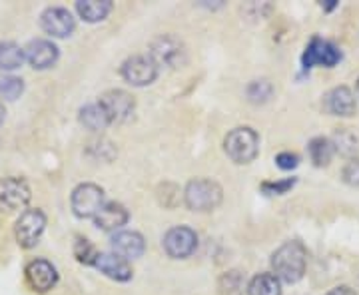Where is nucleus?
Masks as SVG:
<instances>
[{"instance_id": "1", "label": "nucleus", "mask_w": 359, "mask_h": 295, "mask_svg": "<svg viewBox=\"0 0 359 295\" xmlns=\"http://www.w3.org/2000/svg\"><path fill=\"white\" fill-rule=\"evenodd\" d=\"M308 249L297 240H290L271 254V273L283 283H297L306 275Z\"/></svg>"}, {"instance_id": "2", "label": "nucleus", "mask_w": 359, "mask_h": 295, "mask_svg": "<svg viewBox=\"0 0 359 295\" xmlns=\"http://www.w3.org/2000/svg\"><path fill=\"white\" fill-rule=\"evenodd\" d=\"M224 200V190L216 180L210 178H196L190 180L184 188V204L190 212H214Z\"/></svg>"}, {"instance_id": "3", "label": "nucleus", "mask_w": 359, "mask_h": 295, "mask_svg": "<svg viewBox=\"0 0 359 295\" xmlns=\"http://www.w3.org/2000/svg\"><path fill=\"white\" fill-rule=\"evenodd\" d=\"M224 152L233 164H252L259 154V136L250 126H238L230 130L224 138Z\"/></svg>"}, {"instance_id": "4", "label": "nucleus", "mask_w": 359, "mask_h": 295, "mask_svg": "<svg viewBox=\"0 0 359 295\" xmlns=\"http://www.w3.org/2000/svg\"><path fill=\"white\" fill-rule=\"evenodd\" d=\"M120 74L130 86L142 88V86L154 84L156 78L160 74V66L156 64L150 54H134V56L124 60V64L120 68Z\"/></svg>"}, {"instance_id": "5", "label": "nucleus", "mask_w": 359, "mask_h": 295, "mask_svg": "<svg viewBox=\"0 0 359 295\" xmlns=\"http://www.w3.org/2000/svg\"><path fill=\"white\" fill-rule=\"evenodd\" d=\"M106 204L104 200V190L96 184H80L72 190L70 195V207L74 212V216L80 219H94L96 214L102 210V205Z\"/></svg>"}, {"instance_id": "6", "label": "nucleus", "mask_w": 359, "mask_h": 295, "mask_svg": "<svg viewBox=\"0 0 359 295\" xmlns=\"http://www.w3.org/2000/svg\"><path fill=\"white\" fill-rule=\"evenodd\" d=\"M44 230H46V214L39 207H32V210H25L20 218L16 219L14 235L20 247L32 249L40 242Z\"/></svg>"}, {"instance_id": "7", "label": "nucleus", "mask_w": 359, "mask_h": 295, "mask_svg": "<svg viewBox=\"0 0 359 295\" xmlns=\"http://www.w3.org/2000/svg\"><path fill=\"white\" fill-rule=\"evenodd\" d=\"M158 66H168V68H178L186 64V46L184 42L174 36V34H160L150 42V52H148Z\"/></svg>"}, {"instance_id": "8", "label": "nucleus", "mask_w": 359, "mask_h": 295, "mask_svg": "<svg viewBox=\"0 0 359 295\" xmlns=\"http://www.w3.org/2000/svg\"><path fill=\"white\" fill-rule=\"evenodd\" d=\"M98 104L104 108L110 124H126L134 118V112H136L134 96L130 92L120 90V88L104 92L98 98Z\"/></svg>"}, {"instance_id": "9", "label": "nucleus", "mask_w": 359, "mask_h": 295, "mask_svg": "<svg viewBox=\"0 0 359 295\" xmlns=\"http://www.w3.org/2000/svg\"><path fill=\"white\" fill-rule=\"evenodd\" d=\"M162 247L172 259H186L196 252L198 247V233L188 226H176L170 228L162 240Z\"/></svg>"}, {"instance_id": "10", "label": "nucleus", "mask_w": 359, "mask_h": 295, "mask_svg": "<svg viewBox=\"0 0 359 295\" xmlns=\"http://www.w3.org/2000/svg\"><path fill=\"white\" fill-rule=\"evenodd\" d=\"M40 26L52 39H68L76 30V18L65 6H48L40 16Z\"/></svg>"}, {"instance_id": "11", "label": "nucleus", "mask_w": 359, "mask_h": 295, "mask_svg": "<svg viewBox=\"0 0 359 295\" xmlns=\"http://www.w3.org/2000/svg\"><path fill=\"white\" fill-rule=\"evenodd\" d=\"M341 60V52L339 48L332 44L330 40H323L320 36H313L306 46V52L302 56V64L306 70L313 66H325V68H334Z\"/></svg>"}, {"instance_id": "12", "label": "nucleus", "mask_w": 359, "mask_h": 295, "mask_svg": "<svg viewBox=\"0 0 359 295\" xmlns=\"http://www.w3.org/2000/svg\"><path fill=\"white\" fill-rule=\"evenodd\" d=\"M32 198L30 186L22 178H6L0 181V210L2 212H18L25 210Z\"/></svg>"}, {"instance_id": "13", "label": "nucleus", "mask_w": 359, "mask_h": 295, "mask_svg": "<svg viewBox=\"0 0 359 295\" xmlns=\"http://www.w3.org/2000/svg\"><path fill=\"white\" fill-rule=\"evenodd\" d=\"M25 275L28 287L36 294H46L58 283V271L48 259H32L26 266Z\"/></svg>"}, {"instance_id": "14", "label": "nucleus", "mask_w": 359, "mask_h": 295, "mask_svg": "<svg viewBox=\"0 0 359 295\" xmlns=\"http://www.w3.org/2000/svg\"><path fill=\"white\" fill-rule=\"evenodd\" d=\"M25 58L34 70H48V68H52L58 62L60 50H58V46L52 40L36 39L30 40L26 44Z\"/></svg>"}, {"instance_id": "15", "label": "nucleus", "mask_w": 359, "mask_h": 295, "mask_svg": "<svg viewBox=\"0 0 359 295\" xmlns=\"http://www.w3.org/2000/svg\"><path fill=\"white\" fill-rule=\"evenodd\" d=\"M110 247H112V254L130 261V259H138V257L144 256L146 240H144L140 231L120 230L110 238Z\"/></svg>"}, {"instance_id": "16", "label": "nucleus", "mask_w": 359, "mask_h": 295, "mask_svg": "<svg viewBox=\"0 0 359 295\" xmlns=\"http://www.w3.org/2000/svg\"><path fill=\"white\" fill-rule=\"evenodd\" d=\"M323 108L332 116H339V118H349L355 114L358 110V102L351 88L347 86H335L325 94L323 98Z\"/></svg>"}, {"instance_id": "17", "label": "nucleus", "mask_w": 359, "mask_h": 295, "mask_svg": "<svg viewBox=\"0 0 359 295\" xmlns=\"http://www.w3.org/2000/svg\"><path fill=\"white\" fill-rule=\"evenodd\" d=\"M130 214L128 210L124 207L122 204H118V202H106L102 205V210L96 214V218H94V224H96V228L102 231H120L126 224H128Z\"/></svg>"}, {"instance_id": "18", "label": "nucleus", "mask_w": 359, "mask_h": 295, "mask_svg": "<svg viewBox=\"0 0 359 295\" xmlns=\"http://www.w3.org/2000/svg\"><path fill=\"white\" fill-rule=\"evenodd\" d=\"M94 268L104 273L106 277H110V280H114V282H130L132 280V275H134V271L130 268V263L126 259H122L120 256H116V254H100L98 259H96V263H94Z\"/></svg>"}, {"instance_id": "19", "label": "nucleus", "mask_w": 359, "mask_h": 295, "mask_svg": "<svg viewBox=\"0 0 359 295\" xmlns=\"http://www.w3.org/2000/svg\"><path fill=\"white\" fill-rule=\"evenodd\" d=\"M112 6L114 4L110 0H78L76 13L82 20L94 25L106 20V16L112 13Z\"/></svg>"}, {"instance_id": "20", "label": "nucleus", "mask_w": 359, "mask_h": 295, "mask_svg": "<svg viewBox=\"0 0 359 295\" xmlns=\"http://www.w3.org/2000/svg\"><path fill=\"white\" fill-rule=\"evenodd\" d=\"M335 152L346 158L358 160L359 158V132L355 128H337L332 136Z\"/></svg>"}, {"instance_id": "21", "label": "nucleus", "mask_w": 359, "mask_h": 295, "mask_svg": "<svg viewBox=\"0 0 359 295\" xmlns=\"http://www.w3.org/2000/svg\"><path fill=\"white\" fill-rule=\"evenodd\" d=\"M78 120H80V124L86 130H90V132H104V130L110 126V120H108L104 108L98 102L82 106L80 112H78Z\"/></svg>"}, {"instance_id": "22", "label": "nucleus", "mask_w": 359, "mask_h": 295, "mask_svg": "<svg viewBox=\"0 0 359 295\" xmlns=\"http://www.w3.org/2000/svg\"><path fill=\"white\" fill-rule=\"evenodd\" d=\"M248 295H282V282L273 273H257L248 282Z\"/></svg>"}, {"instance_id": "23", "label": "nucleus", "mask_w": 359, "mask_h": 295, "mask_svg": "<svg viewBox=\"0 0 359 295\" xmlns=\"http://www.w3.org/2000/svg\"><path fill=\"white\" fill-rule=\"evenodd\" d=\"M308 152H309V158H311V162H313V166L325 167V166H330V162L334 160L335 148L330 138H323V136H320V138H313V140L309 142Z\"/></svg>"}, {"instance_id": "24", "label": "nucleus", "mask_w": 359, "mask_h": 295, "mask_svg": "<svg viewBox=\"0 0 359 295\" xmlns=\"http://www.w3.org/2000/svg\"><path fill=\"white\" fill-rule=\"evenodd\" d=\"M219 295H244L248 289L245 273L240 270H230L222 273L218 280Z\"/></svg>"}, {"instance_id": "25", "label": "nucleus", "mask_w": 359, "mask_h": 295, "mask_svg": "<svg viewBox=\"0 0 359 295\" xmlns=\"http://www.w3.org/2000/svg\"><path fill=\"white\" fill-rule=\"evenodd\" d=\"M25 48L16 42H0V70H16L25 64Z\"/></svg>"}, {"instance_id": "26", "label": "nucleus", "mask_w": 359, "mask_h": 295, "mask_svg": "<svg viewBox=\"0 0 359 295\" xmlns=\"http://www.w3.org/2000/svg\"><path fill=\"white\" fill-rule=\"evenodd\" d=\"M245 96H248V100L252 104H266L273 96V84L269 80H266V78L254 80V82L248 84Z\"/></svg>"}, {"instance_id": "27", "label": "nucleus", "mask_w": 359, "mask_h": 295, "mask_svg": "<svg viewBox=\"0 0 359 295\" xmlns=\"http://www.w3.org/2000/svg\"><path fill=\"white\" fill-rule=\"evenodd\" d=\"M25 92V80L13 74H4L0 76V96L4 100H18Z\"/></svg>"}, {"instance_id": "28", "label": "nucleus", "mask_w": 359, "mask_h": 295, "mask_svg": "<svg viewBox=\"0 0 359 295\" xmlns=\"http://www.w3.org/2000/svg\"><path fill=\"white\" fill-rule=\"evenodd\" d=\"M98 256H100V252L96 249V245L92 244L90 240H86V238H78L76 244H74V257H76L78 263L94 266Z\"/></svg>"}, {"instance_id": "29", "label": "nucleus", "mask_w": 359, "mask_h": 295, "mask_svg": "<svg viewBox=\"0 0 359 295\" xmlns=\"http://www.w3.org/2000/svg\"><path fill=\"white\" fill-rule=\"evenodd\" d=\"M295 186V178H287V180L280 181H264L262 184V192L268 195H283L287 193Z\"/></svg>"}, {"instance_id": "30", "label": "nucleus", "mask_w": 359, "mask_h": 295, "mask_svg": "<svg viewBox=\"0 0 359 295\" xmlns=\"http://www.w3.org/2000/svg\"><path fill=\"white\" fill-rule=\"evenodd\" d=\"M344 181L349 186L359 188V158L358 160H349L344 167Z\"/></svg>"}, {"instance_id": "31", "label": "nucleus", "mask_w": 359, "mask_h": 295, "mask_svg": "<svg viewBox=\"0 0 359 295\" xmlns=\"http://www.w3.org/2000/svg\"><path fill=\"white\" fill-rule=\"evenodd\" d=\"M276 164L280 170H294L299 164V156L294 152H280L276 156Z\"/></svg>"}, {"instance_id": "32", "label": "nucleus", "mask_w": 359, "mask_h": 295, "mask_svg": "<svg viewBox=\"0 0 359 295\" xmlns=\"http://www.w3.org/2000/svg\"><path fill=\"white\" fill-rule=\"evenodd\" d=\"M325 295H358V291L349 285H337L334 289H330Z\"/></svg>"}, {"instance_id": "33", "label": "nucleus", "mask_w": 359, "mask_h": 295, "mask_svg": "<svg viewBox=\"0 0 359 295\" xmlns=\"http://www.w3.org/2000/svg\"><path fill=\"white\" fill-rule=\"evenodd\" d=\"M4 116H6V110H4V104L0 102V124L4 122Z\"/></svg>"}, {"instance_id": "34", "label": "nucleus", "mask_w": 359, "mask_h": 295, "mask_svg": "<svg viewBox=\"0 0 359 295\" xmlns=\"http://www.w3.org/2000/svg\"><path fill=\"white\" fill-rule=\"evenodd\" d=\"M335 6H337V2H335V0H330V2L325 4V8H327V11H334Z\"/></svg>"}, {"instance_id": "35", "label": "nucleus", "mask_w": 359, "mask_h": 295, "mask_svg": "<svg viewBox=\"0 0 359 295\" xmlns=\"http://www.w3.org/2000/svg\"><path fill=\"white\" fill-rule=\"evenodd\" d=\"M358 94H359V80H358Z\"/></svg>"}]
</instances>
